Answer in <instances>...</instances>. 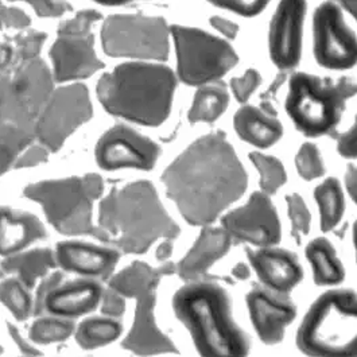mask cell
Here are the masks:
<instances>
[{
    "label": "cell",
    "mask_w": 357,
    "mask_h": 357,
    "mask_svg": "<svg viewBox=\"0 0 357 357\" xmlns=\"http://www.w3.org/2000/svg\"><path fill=\"white\" fill-rule=\"evenodd\" d=\"M166 193L192 225H208L245 192L248 177L224 132L190 144L163 173Z\"/></svg>",
    "instance_id": "1"
},
{
    "label": "cell",
    "mask_w": 357,
    "mask_h": 357,
    "mask_svg": "<svg viewBox=\"0 0 357 357\" xmlns=\"http://www.w3.org/2000/svg\"><path fill=\"white\" fill-rule=\"evenodd\" d=\"M98 227L102 243L126 254H144L159 238H178L181 232L147 181L112 189L100 204Z\"/></svg>",
    "instance_id": "2"
},
{
    "label": "cell",
    "mask_w": 357,
    "mask_h": 357,
    "mask_svg": "<svg viewBox=\"0 0 357 357\" xmlns=\"http://www.w3.org/2000/svg\"><path fill=\"white\" fill-rule=\"evenodd\" d=\"M53 92L52 72L40 57L1 72V173L37 138L40 115Z\"/></svg>",
    "instance_id": "3"
},
{
    "label": "cell",
    "mask_w": 357,
    "mask_h": 357,
    "mask_svg": "<svg viewBox=\"0 0 357 357\" xmlns=\"http://www.w3.org/2000/svg\"><path fill=\"white\" fill-rule=\"evenodd\" d=\"M176 86L169 68L128 62L99 79L98 98L114 116L157 127L169 118Z\"/></svg>",
    "instance_id": "4"
},
{
    "label": "cell",
    "mask_w": 357,
    "mask_h": 357,
    "mask_svg": "<svg viewBox=\"0 0 357 357\" xmlns=\"http://www.w3.org/2000/svg\"><path fill=\"white\" fill-rule=\"evenodd\" d=\"M173 307L199 355L245 356L250 352V337L232 318L228 293L212 279L189 282L181 287Z\"/></svg>",
    "instance_id": "5"
},
{
    "label": "cell",
    "mask_w": 357,
    "mask_h": 357,
    "mask_svg": "<svg viewBox=\"0 0 357 357\" xmlns=\"http://www.w3.org/2000/svg\"><path fill=\"white\" fill-rule=\"evenodd\" d=\"M298 349L307 356H357V293L329 290L312 303L297 332Z\"/></svg>",
    "instance_id": "6"
},
{
    "label": "cell",
    "mask_w": 357,
    "mask_h": 357,
    "mask_svg": "<svg viewBox=\"0 0 357 357\" xmlns=\"http://www.w3.org/2000/svg\"><path fill=\"white\" fill-rule=\"evenodd\" d=\"M357 95V82L349 77H321L294 73L289 82L286 111L298 131L307 138L332 134L347 108Z\"/></svg>",
    "instance_id": "7"
},
{
    "label": "cell",
    "mask_w": 357,
    "mask_h": 357,
    "mask_svg": "<svg viewBox=\"0 0 357 357\" xmlns=\"http://www.w3.org/2000/svg\"><path fill=\"white\" fill-rule=\"evenodd\" d=\"M176 266L166 263L160 267H151L143 261H134L111 279L109 287L121 296L137 299L135 319L128 336L123 341V348L135 355L149 356L174 352L173 341L159 331L155 322V301L160 279L174 274Z\"/></svg>",
    "instance_id": "8"
},
{
    "label": "cell",
    "mask_w": 357,
    "mask_h": 357,
    "mask_svg": "<svg viewBox=\"0 0 357 357\" xmlns=\"http://www.w3.org/2000/svg\"><path fill=\"white\" fill-rule=\"evenodd\" d=\"M104 192L98 174L85 177L42 181L26 186L24 196L38 202L49 222L62 235H88L102 240L99 227L92 222L95 199Z\"/></svg>",
    "instance_id": "9"
},
{
    "label": "cell",
    "mask_w": 357,
    "mask_h": 357,
    "mask_svg": "<svg viewBox=\"0 0 357 357\" xmlns=\"http://www.w3.org/2000/svg\"><path fill=\"white\" fill-rule=\"evenodd\" d=\"M179 79L199 86L218 81L236 63L238 54L225 40L195 27L172 26Z\"/></svg>",
    "instance_id": "10"
},
{
    "label": "cell",
    "mask_w": 357,
    "mask_h": 357,
    "mask_svg": "<svg viewBox=\"0 0 357 357\" xmlns=\"http://www.w3.org/2000/svg\"><path fill=\"white\" fill-rule=\"evenodd\" d=\"M169 34L162 18L112 15L102 24L101 42L111 57L163 61L169 54Z\"/></svg>",
    "instance_id": "11"
},
{
    "label": "cell",
    "mask_w": 357,
    "mask_h": 357,
    "mask_svg": "<svg viewBox=\"0 0 357 357\" xmlns=\"http://www.w3.org/2000/svg\"><path fill=\"white\" fill-rule=\"evenodd\" d=\"M313 53L318 65L329 70H348L357 65L356 33L336 1H324L314 11Z\"/></svg>",
    "instance_id": "12"
},
{
    "label": "cell",
    "mask_w": 357,
    "mask_h": 357,
    "mask_svg": "<svg viewBox=\"0 0 357 357\" xmlns=\"http://www.w3.org/2000/svg\"><path fill=\"white\" fill-rule=\"evenodd\" d=\"M88 88L82 84L62 86L53 92L40 115L37 138L56 153L79 126L92 118Z\"/></svg>",
    "instance_id": "13"
},
{
    "label": "cell",
    "mask_w": 357,
    "mask_h": 357,
    "mask_svg": "<svg viewBox=\"0 0 357 357\" xmlns=\"http://www.w3.org/2000/svg\"><path fill=\"white\" fill-rule=\"evenodd\" d=\"M221 224L236 244L271 247L282 238L277 209L264 192H255L244 206L225 215Z\"/></svg>",
    "instance_id": "14"
},
{
    "label": "cell",
    "mask_w": 357,
    "mask_h": 357,
    "mask_svg": "<svg viewBox=\"0 0 357 357\" xmlns=\"http://www.w3.org/2000/svg\"><path fill=\"white\" fill-rule=\"evenodd\" d=\"M95 154L104 170L112 172L126 167L151 170L158 160L160 149L135 130L118 124L100 138Z\"/></svg>",
    "instance_id": "15"
},
{
    "label": "cell",
    "mask_w": 357,
    "mask_h": 357,
    "mask_svg": "<svg viewBox=\"0 0 357 357\" xmlns=\"http://www.w3.org/2000/svg\"><path fill=\"white\" fill-rule=\"evenodd\" d=\"M306 0H280L271 18L268 49L275 66L286 72L297 66L302 56Z\"/></svg>",
    "instance_id": "16"
},
{
    "label": "cell",
    "mask_w": 357,
    "mask_h": 357,
    "mask_svg": "<svg viewBox=\"0 0 357 357\" xmlns=\"http://www.w3.org/2000/svg\"><path fill=\"white\" fill-rule=\"evenodd\" d=\"M251 321L260 340L267 345L279 344L286 328L297 316V307L287 293L255 284L247 296Z\"/></svg>",
    "instance_id": "17"
},
{
    "label": "cell",
    "mask_w": 357,
    "mask_h": 357,
    "mask_svg": "<svg viewBox=\"0 0 357 357\" xmlns=\"http://www.w3.org/2000/svg\"><path fill=\"white\" fill-rule=\"evenodd\" d=\"M92 33H65L59 31L50 57L54 68V79L66 82L86 79L100 70L104 63L95 52Z\"/></svg>",
    "instance_id": "18"
},
{
    "label": "cell",
    "mask_w": 357,
    "mask_h": 357,
    "mask_svg": "<svg viewBox=\"0 0 357 357\" xmlns=\"http://www.w3.org/2000/svg\"><path fill=\"white\" fill-rule=\"evenodd\" d=\"M56 255L62 270L99 280L112 275L120 259L118 248H105L84 241L60 243Z\"/></svg>",
    "instance_id": "19"
},
{
    "label": "cell",
    "mask_w": 357,
    "mask_h": 357,
    "mask_svg": "<svg viewBox=\"0 0 357 357\" xmlns=\"http://www.w3.org/2000/svg\"><path fill=\"white\" fill-rule=\"evenodd\" d=\"M247 257L259 279L280 293H290L303 278L302 266L291 251L273 245L259 250L247 248Z\"/></svg>",
    "instance_id": "20"
},
{
    "label": "cell",
    "mask_w": 357,
    "mask_h": 357,
    "mask_svg": "<svg viewBox=\"0 0 357 357\" xmlns=\"http://www.w3.org/2000/svg\"><path fill=\"white\" fill-rule=\"evenodd\" d=\"M102 287L93 278L59 283L46 294L45 313L57 317L77 318L93 312L102 298Z\"/></svg>",
    "instance_id": "21"
},
{
    "label": "cell",
    "mask_w": 357,
    "mask_h": 357,
    "mask_svg": "<svg viewBox=\"0 0 357 357\" xmlns=\"http://www.w3.org/2000/svg\"><path fill=\"white\" fill-rule=\"evenodd\" d=\"M232 241L234 240L225 228H204L195 245L190 248L186 257L179 261V278L186 282L212 279L208 274L209 268L218 259L227 255Z\"/></svg>",
    "instance_id": "22"
},
{
    "label": "cell",
    "mask_w": 357,
    "mask_h": 357,
    "mask_svg": "<svg viewBox=\"0 0 357 357\" xmlns=\"http://www.w3.org/2000/svg\"><path fill=\"white\" fill-rule=\"evenodd\" d=\"M234 124L241 139L260 149L271 147L283 135V127L277 114L267 112L261 107L245 105L240 108Z\"/></svg>",
    "instance_id": "23"
},
{
    "label": "cell",
    "mask_w": 357,
    "mask_h": 357,
    "mask_svg": "<svg viewBox=\"0 0 357 357\" xmlns=\"http://www.w3.org/2000/svg\"><path fill=\"white\" fill-rule=\"evenodd\" d=\"M46 238V229L38 218L31 213L1 208V255H13Z\"/></svg>",
    "instance_id": "24"
},
{
    "label": "cell",
    "mask_w": 357,
    "mask_h": 357,
    "mask_svg": "<svg viewBox=\"0 0 357 357\" xmlns=\"http://www.w3.org/2000/svg\"><path fill=\"white\" fill-rule=\"evenodd\" d=\"M57 255L49 248H37L23 254H13L1 263L3 274H17L27 289H33L38 279L57 267Z\"/></svg>",
    "instance_id": "25"
},
{
    "label": "cell",
    "mask_w": 357,
    "mask_h": 357,
    "mask_svg": "<svg viewBox=\"0 0 357 357\" xmlns=\"http://www.w3.org/2000/svg\"><path fill=\"white\" fill-rule=\"evenodd\" d=\"M305 252L318 286H336L345 279V268L338 259L336 248L328 238L312 240Z\"/></svg>",
    "instance_id": "26"
},
{
    "label": "cell",
    "mask_w": 357,
    "mask_h": 357,
    "mask_svg": "<svg viewBox=\"0 0 357 357\" xmlns=\"http://www.w3.org/2000/svg\"><path fill=\"white\" fill-rule=\"evenodd\" d=\"M322 232L336 228L345 213L344 190L337 178H326L314 190Z\"/></svg>",
    "instance_id": "27"
},
{
    "label": "cell",
    "mask_w": 357,
    "mask_h": 357,
    "mask_svg": "<svg viewBox=\"0 0 357 357\" xmlns=\"http://www.w3.org/2000/svg\"><path fill=\"white\" fill-rule=\"evenodd\" d=\"M228 102L229 95L224 82L205 84L197 91L188 118L192 123L215 121L225 112Z\"/></svg>",
    "instance_id": "28"
},
{
    "label": "cell",
    "mask_w": 357,
    "mask_h": 357,
    "mask_svg": "<svg viewBox=\"0 0 357 357\" xmlns=\"http://www.w3.org/2000/svg\"><path fill=\"white\" fill-rule=\"evenodd\" d=\"M45 40L46 34L42 31H29L4 40L1 43V72L40 57Z\"/></svg>",
    "instance_id": "29"
},
{
    "label": "cell",
    "mask_w": 357,
    "mask_h": 357,
    "mask_svg": "<svg viewBox=\"0 0 357 357\" xmlns=\"http://www.w3.org/2000/svg\"><path fill=\"white\" fill-rule=\"evenodd\" d=\"M121 324L114 318L93 317L82 321L76 340L84 349H96L114 342L121 335Z\"/></svg>",
    "instance_id": "30"
},
{
    "label": "cell",
    "mask_w": 357,
    "mask_h": 357,
    "mask_svg": "<svg viewBox=\"0 0 357 357\" xmlns=\"http://www.w3.org/2000/svg\"><path fill=\"white\" fill-rule=\"evenodd\" d=\"M75 321L70 318L40 317L33 324L30 329V338L37 344H52L60 342L70 337L75 332Z\"/></svg>",
    "instance_id": "31"
},
{
    "label": "cell",
    "mask_w": 357,
    "mask_h": 357,
    "mask_svg": "<svg viewBox=\"0 0 357 357\" xmlns=\"http://www.w3.org/2000/svg\"><path fill=\"white\" fill-rule=\"evenodd\" d=\"M20 279L10 278L1 283V302L18 321H26L31 314L33 302Z\"/></svg>",
    "instance_id": "32"
},
{
    "label": "cell",
    "mask_w": 357,
    "mask_h": 357,
    "mask_svg": "<svg viewBox=\"0 0 357 357\" xmlns=\"http://www.w3.org/2000/svg\"><path fill=\"white\" fill-rule=\"evenodd\" d=\"M250 158L260 174L261 192L267 193L268 196L275 195L287 179L283 163L279 159L260 153H251Z\"/></svg>",
    "instance_id": "33"
},
{
    "label": "cell",
    "mask_w": 357,
    "mask_h": 357,
    "mask_svg": "<svg viewBox=\"0 0 357 357\" xmlns=\"http://www.w3.org/2000/svg\"><path fill=\"white\" fill-rule=\"evenodd\" d=\"M298 174L305 181H313L325 174V162L321 157L317 146L313 143H303L296 157Z\"/></svg>",
    "instance_id": "34"
},
{
    "label": "cell",
    "mask_w": 357,
    "mask_h": 357,
    "mask_svg": "<svg viewBox=\"0 0 357 357\" xmlns=\"http://www.w3.org/2000/svg\"><path fill=\"white\" fill-rule=\"evenodd\" d=\"M286 202H287V212H289V218L293 228L291 235L297 240L298 244H301L302 236H306L310 231L312 215L309 212V208L305 199L297 193L287 196Z\"/></svg>",
    "instance_id": "35"
},
{
    "label": "cell",
    "mask_w": 357,
    "mask_h": 357,
    "mask_svg": "<svg viewBox=\"0 0 357 357\" xmlns=\"http://www.w3.org/2000/svg\"><path fill=\"white\" fill-rule=\"evenodd\" d=\"M211 4L232 11L241 17H255L268 6L271 0H208Z\"/></svg>",
    "instance_id": "36"
},
{
    "label": "cell",
    "mask_w": 357,
    "mask_h": 357,
    "mask_svg": "<svg viewBox=\"0 0 357 357\" xmlns=\"http://www.w3.org/2000/svg\"><path fill=\"white\" fill-rule=\"evenodd\" d=\"M261 82V77L255 69H248L241 77L234 79L231 81L232 91L235 93V98L240 102H245L252 96V93L258 89Z\"/></svg>",
    "instance_id": "37"
},
{
    "label": "cell",
    "mask_w": 357,
    "mask_h": 357,
    "mask_svg": "<svg viewBox=\"0 0 357 357\" xmlns=\"http://www.w3.org/2000/svg\"><path fill=\"white\" fill-rule=\"evenodd\" d=\"M101 15L93 10H84L76 14L75 18L65 20L61 23L59 31L65 33H91L96 22H99Z\"/></svg>",
    "instance_id": "38"
},
{
    "label": "cell",
    "mask_w": 357,
    "mask_h": 357,
    "mask_svg": "<svg viewBox=\"0 0 357 357\" xmlns=\"http://www.w3.org/2000/svg\"><path fill=\"white\" fill-rule=\"evenodd\" d=\"M30 4L34 11L43 18H59L70 10L68 0H22Z\"/></svg>",
    "instance_id": "39"
},
{
    "label": "cell",
    "mask_w": 357,
    "mask_h": 357,
    "mask_svg": "<svg viewBox=\"0 0 357 357\" xmlns=\"http://www.w3.org/2000/svg\"><path fill=\"white\" fill-rule=\"evenodd\" d=\"M337 151L342 158L357 160V115L354 124L338 135Z\"/></svg>",
    "instance_id": "40"
},
{
    "label": "cell",
    "mask_w": 357,
    "mask_h": 357,
    "mask_svg": "<svg viewBox=\"0 0 357 357\" xmlns=\"http://www.w3.org/2000/svg\"><path fill=\"white\" fill-rule=\"evenodd\" d=\"M102 313L109 317H121L126 310V302L119 291L109 287L102 291Z\"/></svg>",
    "instance_id": "41"
},
{
    "label": "cell",
    "mask_w": 357,
    "mask_h": 357,
    "mask_svg": "<svg viewBox=\"0 0 357 357\" xmlns=\"http://www.w3.org/2000/svg\"><path fill=\"white\" fill-rule=\"evenodd\" d=\"M31 23L29 15L15 7H6L1 6V24L6 29H15L23 30L27 29Z\"/></svg>",
    "instance_id": "42"
},
{
    "label": "cell",
    "mask_w": 357,
    "mask_h": 357,
    "mask_svg": "<svg viewBox=\"0 0 357 357\" xmlns=\"http://www.w3.org/2000/svg\"><path fill=\"white\" fill-rule=\"evenodd\" d=\"M49 158L47 149L42 146H31L20 159H17L14 167L15 169H26V167H34L40 163L46 162Z\"/></svg>",
    "instance_id": "43"
},
{
    "label": "cell",
    "mask_w": 357,
    "mask_h": 357,
    "mask_svg": "<svg viewBox=\"0 0 357 357\" xmlns=\"http://www.w3.org/2000/svg\"><path fill=\"white\" fill-rule=\"evenodd\" d=\"M63 280V274L62 273H54L52 274L47 279H45L42 283H40V289H38V293H37V297H36V305H34V314L37 317L42 316L45 313V307H43V302H45V298L46 294L49 293V290L52 287H54L56 284H59Z\"/></svg>",
    "instance_id": "44"
},
{
    "label": "cell",
    "mask_w": 357,
    "mask_h": 357,
    "mask_svg": "<svg viewBox=\"0 0 357 357\" xmlns=\"http://www.w3.org/2000/svg\"><path fill=\"white\" fill-rule=\"evenodd\" d=\"M211 24L220 31L224 37L234 40L238 36V27L236 23L231 20H225L222 17H212L211 18Z\"/></svg>",
    "instance_id": "45"
},
{
    "label": "cell",
    "mask_w": 357,
    "mask_h": 357,
    "mask_svg": "<svg viewBox=\"0 0 357 357\" xmlns=\"http://www.w3.org/2000/svg\"><path fill=\"white\" fill-rule=\"evenodd\" d=\"M8 332H10V335H11V337L14 338V341L17 342V345L20 347V351H22V354L23 355H27V356H40L42 355L40 351H37L36 348H33L30 344H27L23 337L20 336V332L17 331V328L14 326V325H11V324H8Z\"/></svg>",
    "instance_id": "46"
},
{
    "label": "cell",
    "mask_w": 357,
    "mask_h": 357,
    "mask_svg": "<svg viewBox=\"0 0 357 357\" xmlns=\"http://www.w3.org/2000/svg\"><path fill=\"white\" fill-rule=\"evenodd\" d=\"M345 186L349 197L357 205V166L349 165L345 172Z\"/></svg>",
    "instance_id": "47"
},
{
    "label": "cell",
    "mask_w": 357,
    "mask_h": 357,
    "mask_svg": "<svg viewBox=\"0 0 357 357\" xmlns=\"http://www.w3.org/2000/svg\"><path fill=\"white\" fill-rule=\"evenodd\" d=\"M173 238H166V241H163L157 250V259L159 260H166L170 258L173 254Z\"/></svg>",
    "instance_id": "48"
},
{
    "label": "cell",
    "mask_w": 357,
    "mask_h": 357,
    "mask_svg": "<svg viewBox=\"0 0 357 357\" xmlns=\"http://www.w3.org/2000/svg\"><path fill=\"white\" fill-rule=\"evenodd\" d=\"M232 274L235 278L244 280V279L250 278V268L244 263H238V266L232 270Z\"/></svg>",
    "instance_id": "49"
},
{
    "label": "cell",
    "mask_w": 357,
    "mask_h": 357,
    "mask_svg": "<svg viewBox=\"0 0 357 357\" xmlns=\"http://www.w3.org/2000/svg\"><path fill=\"white\" fill-rule=\"evenodd\" d=\"M96 3L102 4V6H123V4H128L137 0H95Z\"/></svg>",
    "instance_id": "50"
},
{
    "label": "cell",
    "mask_w": 357,
    "mask_h": 357,
    "mask_svg": "<svg viewBox=\"0 0 357 357\" xmlns=\"http://www.w3.org/2000/svg\"><path fill=\"white\" fill-rule=\"evenodd\" d=\"M352 238H354V247H355V254H356L357 260V220L354 225V231H352Z\"/></svg>",
    "instance_id": "51"
}]
</instances>
